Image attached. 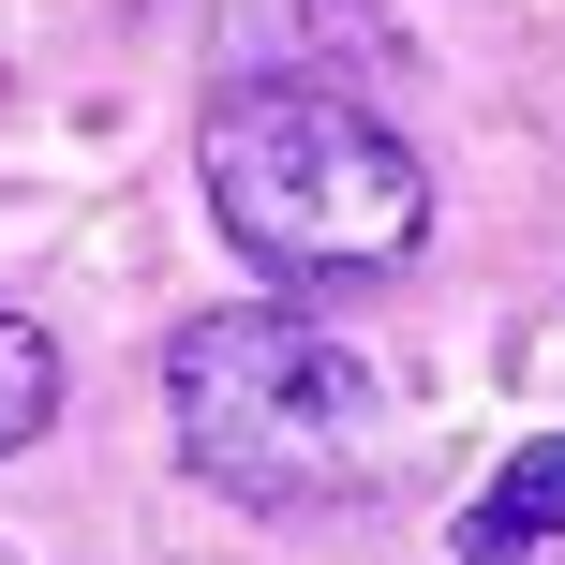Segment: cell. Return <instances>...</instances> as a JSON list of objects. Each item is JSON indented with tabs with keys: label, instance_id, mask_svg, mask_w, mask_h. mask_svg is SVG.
Listing matches in <instances>:
<instances>
[{
	"label": "cell",
	"instance_id": "1",
	"mask_svg": "<svg viewBox=\"0 0 565 565\" xmlns=\"http://www.w3.org/2000/svg\"><path fill=\"white\" fill-rule=\"evenodd\" d=\"M179 461L238 507H358L387 477V372L312 312H194L164 342Z\"/></svg>",
	"mask_w": 565,
	"mask_h": 565
},
{
	"label": "cell",
	"instance_id": "2",
	"mask_svg": "<svg viewBox=\"0 0 565 565\" xmlns=\"http://www.w3.org/2000/svg\"><path fill=\"white\" fill-rule=\"evenodd\" d=\"M194 164H209L224 238L254 268H282V282H358V268H402L431 238V164L372 105L298 89V75H238L209 105Z\"/></svg>",
	"mask_w": 565,
	"mask_h": 565
},
{
	"label": "cell",
	"instance_id": "3",
	"mask_svg": "<svg viewBox=\"0 0 565 565\" xmlns=\"http://www.w3.org/2000/svg\"><path fill=\"white\" fill-rule=\"evenodd\" d=\"M551 536H565V431H536V447L461 507V565H536Z\"/></svg>",
	"mask_w": 565,
	"mask_h": 565
},
{
	"label": "cell",
	"instance_id": "4",
	"mask_svg": "<svg viewBox=\"0 0 565 565\" xmlns=\"http://www.w3.org/2000/svg\"><path fill=\"white\" fill-rule=\"evenodd\" d=\"M45 417H60V342L30 328V312H0V461H15Z\"/></svg>",
	"mask_w": 565,
	"mask_h": 565
},
{
	"label": "cell",
	"instance_id": "5",
	"mask_svg": "<svg viewBox=\"0 0 565 565\" xmlns=\"http://www.w3.org/2000/svg\"><path fill=\"white\" fill-rule=\"evenodd\" d=\"M0 565H15V551H0Z\"/></svg>",
	"mask_w": 565,
	"mask_h": 565
}]
</instances>
